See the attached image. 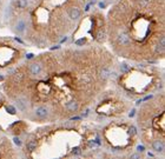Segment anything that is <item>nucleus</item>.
Masks as SVG:
<instances>
[{
    "label": "nucleus",
    "instance_id": "f257e3e1",
    "mask_svg": "<svg viewBox=\"0 0 165 159\" xmlns=\"http://www.w3.org/2000/svg\"><path fill=\"white\" fill-rule=\"evenodd\" d=\"M117 41L119 45L122 46H127L131 44V37L126 31H123L122 33H119V35L117 37Z\"/></svg>",
    "mask_w": 165,
    "mask_h": 159
},
{
    "label": "nucleus",
    "instance_id": "f03ea898",
    "mask_svg": "<svg viewBox=\"0 0 165 159\" xmlns=\"http://www.w3.org/2000/svg\"><path fill=\"white\" fill-rule=\"evenodd\" d=\"M34 116L39 119H46L48 117V109L46 106H39L34 110Z\"/></svg>",
    "mask_w": 165,
    "mask_h": 159
},
{
    "label": "nucleus",
    "instance_id": "7ed1b4c3",
    "mask_svg": "<svg viewBox=\"0 0 165 159\" xmlns=\"http://www.w3.org/2000/svg\"><path fill=\"white\" fill-rule=\"evenodd\" d=\"M16 106L19 111L25 112L27 110V100L25 98H18V99H16Z\"/></svg>",
    "mask_w": 165,
    "mask_h": 159
},
{
    "label": "nucleus",
    "instance_id": "20e7f679",
    "mask_svg": "<svg viewBox=\"0 0 165 159\" xmlns=\"http://www.w3.org/2000/svg\"><path fill=\"white\" fill-rule=\"evenodd\" d=\"M152 150L157 153H163L164 152V143L161 140H154L152 141Z\"/></svg>",
    "mask_w": 165,
    "mask_h": 159
},
{
    "label": "nucleus",
    "instance_id": "39448f33",
    "mask_svg": "<svg viewBox=\"0 0 165 159\" xmlns=\"http://www.w3.org/2000/svg\"><path fill=\"white\" fill-rule=\"evenodd\" d=\"M28 71H30L31 74L38 75V74H40V72H41V65H40L39 62H33V64L30 65Z\"/></svg>",
    "mask_w": 165,
    "mask_h": 159
},
{
    "label": "nucleus",
    "instance_id": "423d86ee",
    "mask_svg": "<svg viewBox=\"0 0 165 159\" xmlns=\"http://www.w3.org/2000/svg\"><path fill=\"white\" fill-rule=\"evenodd\" d=\"M81 16V12L78 7H72L70 11H68V17L72 19V20H78Z\"/></svg>",
    "mask_w": 165,
    "mask_h": 159
},
{
    "label": "nucleus",
    "instance_id": "0eeeda50",
    "mask_svg": "<svg viewBox=\"0 0 165 159\" xmlns=\"http://www.w3.org/2000/svg\"><path fill=\"white\" fill-rule=\"evenodd\" d=\"M165 50V37L161 35L156 45V53H163Z\"/></svg>",
    "mask_w": 165,
    "mask_h": 159
},
{
    "label": "nucleus",
    "instance_id": "6e6552de",
    "mask_svg": "<svg viewBox=\"0 0 165 159\" xmlns=\"http://www.w3.org/2000/svg\"><path fill=\"white\" fill-rule=\"evenodd\" d=\"M25 28H26V23L24 19H19L16 24V31L18 33H24L25 32Z\"/></svg>",
    "mask_w": 165,
    "mask_h": 159
},
{
    "label": "nucleus",
    "instance_id": "1a4fd4ad",
    "mask_svg": "<svg viewBox=\"0 0 165 159\" xmlns=\"http://www.w3.org/2000/svg\"><path fill=\"white\" fill-rule=\"evenodd\" d=\"M37 146H38V141L36 139H33V140H30L26 144V150L30 151V152H33L34 150H37Z\"/></svg>",
    "mask_w": 165,
    "mask_h": 159
},
{
    "label": "nucleus",
    "instance_id": "9d476101",
    "mask_svg": "<svg viewBox=\"0 0 165 159\" xmlns=\"http://www.w3.org/2000/svg\"><path fill=\"white\" fill-rule=\"evenodd\" d=\"M66 109L68 111H71V112H75L79 109V104L77 102H70V103L66 104Z\"/></svg>",
    "mask_w": 165,
    "mask_h": 159
},
{
    "label": "nucleus",
    "instance_id": "9b49d317",
    "mask_svg": "<svg viewBox=\"0 0 165 159\" xmlns=\"http://www.w3.org/2000/svg\"><path fill=\"white\" fill-rule=\"evenodd\" d=\"M14 4H16V6H17V9L24 10V9L27 7L28 1H27V0H14Z\"/></svg>",
    "mask_w": 165,
    "mask_h": 159
},
{
    "label": "nucleus",
    "instance_id": "f8f14e48",
    "mask_svg": "<svg viewBox=\"0 0 165 159\" xmlns=\"http://www.w3.org/2000/svg\"><path fill=\"white\" fill-rule=\"evenodd\" d=\"M110 74H111V71H110L107 67L102 68V70H100V72H99V75H100V78H102V79H107V78L110 77Z\"/></svg>",
    "mask_w": 165,
    "mask_h": 159
},
{
    "label": "nucleus",
    "instance_id": "ddd939ff",
    "mask_svg": "<svg viewBox=\"0 0 165 159\" xmlns=\"http://www.w3.org/2000/svg\"><path fill=\"white\" fill-rule=\"evenodd\" d=\"M23 78H24V74H23V73H16V74L13 75V82L20 83V82L23 80Z\"/></svg>",
    "mask_w": 165,
    "mask_h": 159
},
{
    "label": "nucleus",
    "instance_id": "4468645a",
    "mask_svg": "<svg viewBox=\"0 0 165 159\" xmlns=\"http://www.w3.org/2000/svg\"><path fill=\"white\" fill-rule=\"evenodd\" d=\"M6 111H7L9 113H11V114H16V113H17L16 107H14V106H12V105H9V106L6 107Z\"/></svg>",
    "mask_w": 165,
    "mask_h": 159
},
{
    "label": "nucleus",
    "instance_id": "2eb2a0df",
    "mask_svg": "<svg viewBox=\"0 0 165 159\" xmlns=\"http://www.w3.org/2000/svg\"><path fill=\"white\" fill-rule=\"evenodd\" d=\"M150 3V0H138V5L140 7H146Z\"/></svg>",
    "mask_w": 165,
    "mask_h": 159
},
{
    "label": "nucleus",
    "instance_id": "dca6fc26",
    "mask_svg": "<svg viewBox=\"0 0 165 159\" xmlns=\"http://www.w3.org/2000/svg\"><path fill=\"white\" fill-rule=\"evenodd\" d=\"M84 44H85V39H84V38H82V39H79V40H77V41H75V45H77V46L84 45Z\"/></svg>",
    "mask_w": 165,
    "mask_h": 159
},
{
    "label": "nucleus",
    "instance_id": "f3484780",
    "mask_svg": "<svg viewBox=\"0 0 165 159\" xmlns=\"http://www.w3.org/2000/svg\"><path fill=\"white\" fill-rule=\"evenodd\" d=\"M13 141H14V144H16V145H18V146H20V145H21V140H20L18 137H14V138H13Z\"/></svg>",
    "mask_w": 165,
    "mask_h": 159
},
{
    "label": "nucleus",
    "instance_id": "a211bd4d",
    "mask_svg": "<svg viewBox=\"0 0 165 159\" xmlns=\"http://www.w3.org/2000/svg\"><path fill=\"white\" fill-rule=\"evenodd\" d=\"M137 151H138V152H144V151H145V147H144L143 145H138V146H137Z\"/></svg>",
    "mask_w": 165,
    "mask_h": 159
},
{
    "label": "nucleus",
    "instance_id": "6ab92c4d",
    "mask_svg": "<svg viewBox=\"0 0 165 159\" xmlns=\"http://www.w3.org/2000/svg\"><path fill=\"white\" fill-rule=\"evenodd\" d=\"M130 133H131V134H136V133H137V131H136V127H134V126H131V127H130Z\"/></svg>",
    "mask_w": 165,
    "mask_h": 159
},
{
    "label": "nucleus",
    "instance_id": "aec40b11",
    "mask_svg": "<svg viewBox=\"0 0 165 159\" xmlns=\"http://www.w3.org/2000/svg\"><path fill=\"white\" fill-rule=\"evenodd\" d=\"M72 153H73V154H79V153H80V150H79V147H75V148H73Z\"/></svg>",
    "mask_w": 165,
    "mask_h": 159
},
{
    "label": "nucleus",
    "instance_id": "412c9836",
    "mask_svg": "<svg viewBox=\"0 0 165 159\" xmlns=\"http://www.w3.org/2000/svg\"><path fill=\"white\" fill-rule=\"evenodd\" d=\"M33 57H34L33 53H27V54H26V58H27V59H32Z\"/></svg>",
    "mask_w": 165,
    "mask_h": 159
},
{
    "label": "nucleus",
    "instance_id": "4be33fe9",
    "mask_svg": "<svg viewBox=\"0 0 165 159\" xmlns=\"http://www.w3.org/2000/svg\"><path fill=\"white\" fill-rule=\"evenodd\" d=\"M120 68H123V71H127V70H129V67H127L126 64H123V66H122Z\"/></svg>",
    "mask_w": 165,
    "mask_h": 159
},
{
    "label": "nucleus",
    "instance_id": "5701e85b",
    "mask_svg": "<svg viewBox=\"0 0 165 159\" xmlns=\"http://www.w3.org/2000/svg\"><path fill=\"white\" fill-rule=\"evenodd\" d=\"M133 116H134V110H132L131 113H130V117H133Z\"/></svg>",
    "mask_w": 165,
    "mask_h": 159
},
{
    "label": "nucleus",
    "instance_id": "b1692460",
    "mask_svg": "<svg viewBox=\"0 0 165 159\" xmlns=\"http://www.w3.org/2000/svg\"><path fill=\"white\" fill-rule=\"evenodd\" d=\"M131 158H139V155H138V154H132Z\"/></svg>",
    "mask_w": 165,
    "mask_h": 159
},
{
    "label": "nucleus",
    "instance_id": "393cba45",
    "mask_svg": "<svg viewBox=\"0 0 165 159\" xmlns=\"http://www.w3.org/2000/svg\"><path fill=\"white\" fill-rule=\"evenodd\" d=\"M3 79H4V78H3V77H1V75H0V80H3Z\"/></svg>",
    "mask_w": 165,
    "mask_h": 159
},
{
    "label": "nucleus",
    "instance_id": "a878e982",
    "mask_svg": "<svg viewBox=\"0 0 165 159\" xmlns=\"http://www.w3.org/2000/svg\"><path fill=\"white\" fill-rule=\"evenodd\" d=\"M0 131H1V126H0Z\"/></svg>",
    "mask_w": 165,
    "mask_h": 159
}]
</instances>
